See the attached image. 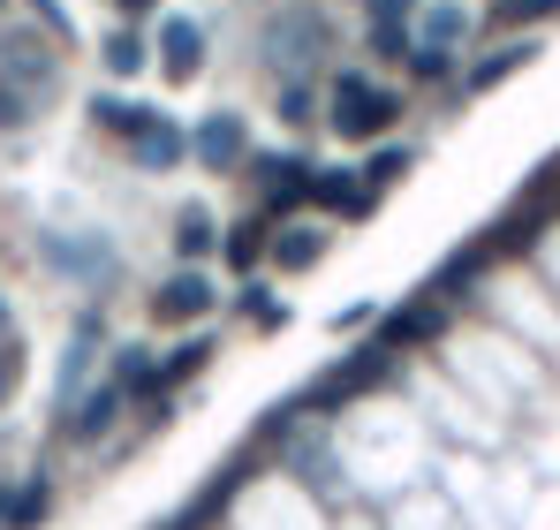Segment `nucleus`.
Returning <instances> with one entry per match:
<instances>
[{
  "label": "nucleus",
  "instance_id": "5",
  "mask_svg": "<svg viewBox=\"0 0 560 530\" xmlns=\"http://www.w3.org/2000/svg\"><path fill=\"white\" fill-rule=\"evenodd\" d=\"M212 311H220V288H212V273H205V265L167 273V280H160V296H152V319H160V326H197V319H212Z\"/></svg>",
  "mask_w": 560,
  "mask_h": 530
},
{
  "label": "nucleus",
  "instance_id": "10",
  "mask_svg": "<svg viewBox=\"0 0 560 530\" xmlns=\"http://www.w3.org/2000/svg\"><path fill=\"white\" fill-rule=\"evenodd\" d=\"M98 349H106V319H98V311H84V319H77V334H69V356H61V379H54V402H61V410L92 387Z\"/></svg>",
  "mask_w": 560,
  "mask_h": 530
},
{
  "label": "nucleus",
  "instance_id": "38",
  "mask_svg": "<svg viewBox=\"0 0 560 530\" xmlns=\"http://www.w3.org/2000/svg\"><path fill=\"white\" fill-rule=\"evenodd\" d=\"M0 334H15V319H8V296H0Z\"/></svg>",
  "mask_w": 560,
  "mask_h": 530
},
{
  "label": "nucleus",
  "instance_id": "33",
  "mask_svg": "<svg viewBox=\"0 0 560 530\" xmlns=\"http://www.w3.org/2000/svg\"><path fill=\"white\" fill-rule=\"evenodd\" d=\"M15 387H23V349H15V334H0V410H8Z\"/></svg>",
  "mask_w": 560,
  "mask_h": 530
},
{
  "label": "nucleus",
  "instance_id": "27",
  "mask_svg": "<svg viewBox=\"0 0 560 530\" xmlns=\"http://www.w3.org/2000/svg\"><path fill=\"white\" fill-rule=\"evenodd\" d=\"M417 38H424V46H463V38H469V8L432 0V8H424V23H417Z\"/></svg>",
  "mask_w": 560,
  "mask_h": 530
},
{
  "label": "nucleus",
  "instance_id": "28",
  "mask_svg": "<svg viewBox=\"0 0 560 530\" xmlns=\"http://www.w3.org/2000/svg\"><path fill=\"white\" fill-rule=\"evenodd\" d=\"M409 168H417V152H409V145H378L372 160H364V182H372V189H394Z\"/></svg>",
  "mask_w": 560,
  "mask_h": 530
},
{
  "label": "nucleus",
  "instance_id": "21",
  "mask_svg": "<svg viewBox=\"0 0 560 530\" xmlns=\"http://www.w3.org/2000/svg\"><path fill=\"white\" fill-rule=\"evenodd\" d=\"M266 46H273V61H318V46H326V23H318V15H280Z\"/></svg>",
  "mask_w": 560,
  "mask_h": 530
},
{
  "label": "nucleus",
  "instance_id": "13",
  "mask_svg": "<svg viewBox=\"0 0 560 530\" xmlns=\"http://www.w3.org/2000/svg\"><path fill=\"white\" fill-rule=\"evenodd\" d=\"M152 54H160V77L189 84V77L205 69V31H197L189 15H167V23H160V46H152Z\"/></svg>",
  "mask_w": 560,
  "mask_h": 530
},
{
  "label": "nucleus",
  "instance_id": "1",
  "mask_svg": "<svg viewBox=\"0 0 560 530\" xmlns=\"http://www.w3.org/2000/svg\"><path fill=\"white\" fill-rule=\"evenodd\" d=\"M326 122H334V137H349V145H372L386 137L394 122H401V91L364 77V69H341L334 91H326Z\"/></svg>",
  "mask_w": 560,
  "mask_h": 530
},
{
  "label": "nucleus",
  "instance_id": "3",
  "mask_svg": "<svg viewBox=\"0 0 560 530\" xmlns=\"http://www.w3.org/2000/svg\"><path fill=\"white\" fill-rule=\"evenodd\" d=\"M250 189H258L266 220H288L295 205H311V160L303 152H250Z\"/></svg>",
  "mask_w": 560,
  "mask_h": 530
},
{
  "label": "nucleus",
  "instance_id": "24",
  "mask_svg": "<svg viewBox=\"0 0 560 530\" xmlns=\"http://www.w3.org/2000/svg\"><path fill=\"white\" fill-rule=\"evenodd\" d=\"M235 311H243V326H258V334H280V326H288V303H280L273 288L258 280V273H243V288H235Z\"/></svg>",
  "mask_w": 560,
  "mask_h": 530
},
{
  "label": "nucleus",
  "instance_id": "29",
  "mask_svg": "<svg viewBox=\"0 0 560 530\" xmlns=\"http://www.w3.org/2000/svg\"><path fill=\"white\" fill-rule=\"evenodd\" d=\"M409 77H417V84H447V77H455V46H424V38H417V46H409Z\"/></svg>",
  "mask_w": 560,
  "mask_h": 530
},
{
  "label": "nucleus",
  "instance_id": "14",
  "mask_svg": "<svg viewBox=\"0 0 560 530\" xmlns=\"http://www.w3.org/2000/svg\"><path fill=\"white\" fill-rule=\"evenodd\" d=\"M220 258H228V273H258V265H273V220H266V212H243V220L220 235Z\"/></svg>",
  "mask_w": 560,
  "mask_h": 530
},
{
  "label": "nucleus",
  "instance_id": "4",
  "mask_svg": "<svg viewBox=\"0 0 560 530\" xmlns=\"http://www.w3.org/2000/svg\"><path fill=\"white\" fill-rule=\"evenodd\" d=\"M189 160H197L205 175H243V168H250V122H243V114H205V122L189 129Z\"/></svg>",
  "mask_w": 560,
  "mask_h": 530
},
{
  "label": "nucleus",
  "instance_id": "8",
  "mask_svg": "<svg viewBox=\"0 0 560 530\" xmlns=\"http://www.w3.org/2000/svg\"><path fill=\"white\" fill-rule=\"evenodd\" d=\"M440 326H447V303H440L432 288H417L409 303H394V311L378 319V342L394 356H409V349H424V342H440Z\"/></svg>",
  "mask_w": 560,
  "mask_h": 530
},
{
  "label": "nucleus",
  "instance_id": "31",
  "mask_svg": "<svg viewBox=\"0 0 560 530\" xmlns=\"http://www.w3.org/2000/svg\"><path fill=\"white\" fill-rule=\"evenodd\" d=\"M144 61H152V46H144L137 31H114V38H106V69H114V77H137Z\"/></svg>",
  "mask_w": 560,
  "mask_h": 530
},
{
  "label": "nucleus",
  "instance_id": "32",
  "mask_svg": "<svg viewBox=\"0 0 560 530\" xmlns=\"http://www.w3.org/2000/svg\"><path fill=\"white\" fill-rule=\"evenodd\" d=\"M311 114H318V91L303 84V77H288V84H280V122H288V129H303Z\"/></svg>",
  "mask_w": 560,
  "mask_h": 530
},
{
  "label": "nucleus",
  "instance_id": "36",
  "mask_svg": "<svg viewBox=\"0 0 560 530\" xmlns=\"http://www.w3.org/2000/svg\"><path fill=\"white\" fill-rule=\"evenodd\" d=\"M23 106H31L23 91H8V84H0V129H8V122H23Z\"/></svg>",
  "mask_w": 560,
  "mask_h": 530
},
{
  "label": "nucleus",
  "instance_id": "39",
  "mask_svg": "<svg viewBox=\"0 0 560 530\" xmlns=\"http://www.w3.org/2000/svg\"><path fill=\"white\" fill-rule=\"evenodd\" d=\"M160 530H189V523H183V516H175V523H160Z\"/></svg>",
  "mask_w": 560,
  "mask_h": 530
},
{
  "label": "nucleus",
  "instance_id": "18",
  "mask_svg": "<svg viewBox=\"0 0 560 530\" xmlns=\"http://www.w3.org/2000/svg\"><path fill=\"white\" fill-rule=\"evenodd\" d=\"M538 61V38H508V46H492V54H477L469 61V77H463V91H492V84H508L515 69H530Z\"/></svg>",
  "mask_w": 560,
  "mask_h": 530
},
{
  "label": "nucleus",
  "instance_id": "16",
  "mask_svg": "<svg viewBox=\"0 0 560 530\" xmlns=\"http://www.w3.org/2000/svg\"><path fill=\"white\" fill-rule=\"evenodd\" d=\"M318 258H326V228H318V220H280L273 228V265L280 273H311Z\"/></svg>",
  "mask_w": 560,
  "mask_h": 530
},
{
  "label": "nucleus",
  "instance_id": "34",
  "mask_svg": "<svg viewBox=\"0 0 560 530\" xmlns=\"http://www.w3.org/2000/svg\"><path fill=\"white\" fill-rule=\"evenodd\" d=\"M378 319H386V303H349L334 326H341V334H364V326H378Z\"/></svg>",
  "mask_w": 560,
  "mask_h": 530
},
{
  "label": "nucleus",
  "instance_id": "7",
  "mask_svg": "<svg viewBox=\"0 0 560 530\" xmlns=\"http://www.w3.org/2000/svg\"><path fill=\"white\" fill-rule=\"evenodd\" d=\"M538 228H553V205L523 189L500 220H485V228H477V243H485V258H515V251H530V243H538Z\"/></svg>",
  "mask_w": 560,
  "mask_h": 530
},
{
  "label": "nucleus",
  "instance_id": "25",
  "mask_svg": "<svg viewBox=\"0 0 560 530\" xmlns=\"http://www.w3.org/2000/svg\"><path fill=\"white\" fill-rule=\"evenodd\" d=\"M152 114H160V106H144V99H121V91H98V99H92V122H98V129H114L121 145H129V137L152 122Z\"/></svg>",
  "mask_w": 560,
  "mask_h": 530
},
{
  "label": "nucleus",
  "instance_id": "26",
  "mask_svg": "<svg viewBox=\"0 0 560 530\" xmlns=\"http://www.w3.org/2000/svg\"><path fill=\"white\" fill-rule=\"evenodd\" d=\"M212 356H220V349H212V334H183L175 349L160 356V379H167V387H183V379H197Z\"/></svg>",
  "mask_w": 560,
  "mask_h": 530
},
{
  "label": "nucleus",
  "instance_id": "12",
  "mask_svg": "<svg viewBox=\"0 0 560 530\" xmlns=\"http://www.w3.org/2000/svg\"><path fill=\"white\" fill-rule=\"evenodd\" d=\"M46 265H61V273L84 280V288H106V280H114V251H106L98 235H46Z\"/></svg>",
  "mask_w": 560,
  "mask_h": 530
},
{
  "label": "nucleus",
  "instance_id": "37",
  "mask_svg": "<svg viewBox=\"0 0 560 530\" xmlns=\"http://www.w3.org/2000/svg\"><path fill=\"white\" fill-rule=\"evenodd\" d=\"M114 8H121V15H144V8H152V0H114Z\"/></svg>",
  "mask_w": 560,
  "mask_h": 530
},
{
  "label": "nucleus",
  "instance_id": "20",
  "mask_svg": "<svg viewBox=\"0 0 560 530\" xmlns=\"http://www.w3.org/2000/svg\"><path fill=\"white\" fill-rule=\"evenodd\" d=\"M220 235H228V228H220L205 205H183V212H175V258L183 265H205L212 251H220Z\"/></svg>",
  "mask_w": 560,
  "mask_h": 530
},
{
  "label": "nucleus",
  "instance_id": "23",
  "mask_svg": "<svg viewBox=\"0 0 560 530\" xmlns=\"http://www.w3.org/2000/svg\"><path fill=\"white\" fill-rule=\"evenodd\" d=\"M0 84L23 91V99H31V91H46V54H38L31 38H8V46H0Z\"/></svg>",
  "mask_w": 560,
  "mask_h": 530
},
{
  "label": "nucleus",
  "instance_id": "6",
  "mask_svg": "<svg viewBox=\"0 0 560 530\" xmlns=\"http://www.w3.org/2000/svg\"><path fill=\"white\" fill-rule=\"evenodd\" d=\"M311 212H326V220H372L378 189L364 182V168H311Z\"/></svg>",
  "mask_w": 560,
  "mask_h": 530
},
{
  "label": "nucleus",
  "instance_id": "9",
  "mask_svg": "<svg viewBox=\"0 0 560 530\" xmlns=\"http://www.w3.org/2000/svg\"><path fill=\"white\" fill-rule=\"evenodd\" d=\"M129 410V394H121V379H98V387H84L69 410H61V440L77 447H98L106 433H114V417Z\"/></svg>",
  "mask_w": 560,
  "mask_h": 530
},
{
  "label": "nucleus",
  "instance_id": "22",
  "mask_svg": "<svg viewBox=\"0 0 560 530\" xmlns=\"http://www.w3.org/2000/svg\"><path fill=\"white\" fill-rule=\"evenodd\" d=\"M485 243H463V251H455V258L440 265V273H432V280H424V288H432V296H440V303H463L469 288H477V273H485Z\"/></svg>",
  "mask_w": 560,
  "mask_h": 530
},
{
  "label": "nucleus",
  "instance_id": "30",
  "mask_svg": "<svg viewBox=\"0 0 560 530\" xmlns=\"http://www.w3.org/2000/svg\"><path fill=\"white\" fill-rule=\"evenodd\" d=\"M560 15V0H492V23L500 31H530V23H546Z\"/></svg>",
  "mask_w": 560,
  "mask_h": 530
},
{
  "label": "nucleus",
  "instance_id": "11",
  "mask_svg": "<svg viewBox=\"0 0 560 530\" xmlns=\"http://www.w3.org/2000/svg\"><path fill=\"white\" fill-rule=\"evenodd\" d=\"M129 160H137L144 175H175V168L189 160V129L175 122V114H152V122L129 137Z\"/></svg>",
  "mask_w": 560,
  "mask_h": 530
},
{
  "label": "nucleus",
  "instance_id": "15",
  "mask_svg": "<svg viewBox=\"0 0 560 530\" xmlns=\"http://www.w3.org/2000/svg\"><path fill=\"white\" fill-rule=\"evenodd\" d=\"M409 15H417V0H372V15H364V31H372V54L378 61H409Z\"/></svg>",
  "mask_w": 560,
  "mask_h": 530
},
{
  "label": "nucleus",
  "instance_id": "2",
  "mask_svg": "<svg viewBox=\"0 0 560 530\" xmlns=\"http://www.w3.org/2000/svg\"><path fill=\"white\" fill-rule=\"evenodd\" d=\"M394 364H401V356H394V349H386V342L372 334L364 349L334 356V364H326V371H318V379H311V387L295 394V410H311V417H334L341 402H357V394L386 387V379H394Z\"/></svg>",
  "mask_w": 560,
  "mask_h": 530
},
{
  "label": "nucleus",
  "instance_id": "40",
  "mask_svg": "<svg viewBox=\"0 0 560 530\" xmlns=\"http://www.w3.org/2000/svg\"><path fill=\"white\" fill-rule=\"evenodd\" d=\"M0 8H8V0H0Z\"/></svg>",
  "mask_w": 560,
  "mask_h": 530
},
{
  "label": "nucleus",
  "instance_id": "35",
  "mask_svg": "<svg viewBox=\"0 0 560 530\" xmlns=\"http://www.w3.org/2000/svg\"><path fill=\"white\" fill-rule=\"evenodd\" d=\"M530 197H546V205L560 212V152L546 160V168H538V175H530Z\"/></svg>",
  "mask_w": 560,
  "mask_h": 530
},
{
  "label": "nucleus",
  "instance_id": "17",
  "mask_svg": "<svg viewBox=\"0 0 560 530\" xmlns=\"http://www.w3.org/2000/svg\"><path fill=\"white\" fill-rule=\"evenodd\" d=\"M106 379H121V394H129V402H160V394H167V379H160V356L137 349V342H129V349H114Z\"/></svg>",
  "mask_w": 560,
  "mask_h": 530
},
{
  "label": "nucleus",
  "instance_id": "19",
  "mask_svg": "<svg viewBox=\"0 0 560 530\" xmlns=\"http://www.w3.org/2000/svg\"><path fill=\"white\" fill-rule=\"evenodd\" d=\"M54 508V485L46 477H23V485H0V530H38Z\"/></svg>",
  "mask_w": 560,
  "mask_h": 530
}]
</instances>
